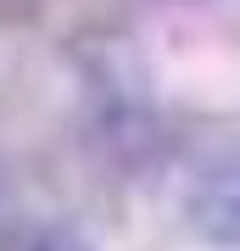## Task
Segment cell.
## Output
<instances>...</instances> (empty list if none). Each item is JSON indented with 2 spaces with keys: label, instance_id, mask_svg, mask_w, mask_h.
Here are the masks:
<instances>
[{
  "label": "cell",
  "instance_id": "obj_1",
  "mask_svg": "<svg viewBox=\"0 0 240 251\" xmlns=\"http://www.w3.org/2000/svg\"><path fill=\"white\" fill-rule=\"evenodd\" d=\"M185 218L201 240L240 251V140L213 151L185 190Z\"/></svg>",
  "mask_w": 240,
  "mask_h": 251
},
{
  "label": "cell",
  "instance_id": "obj_2",
  "mask_svg": "<svg viewBox=\"0 0 240 251\" xmlns=\"http://www.w3.org/2000/svg\"><path fill=\"white\" fill-rule=\"evenodd\" d=\"M0 251H95V240H84V234L67 229V224H39V218H28V224L0 234Z\"/></svg>",
  "mask_w": 240,
  "mask_h": 251
}]
</instances>
